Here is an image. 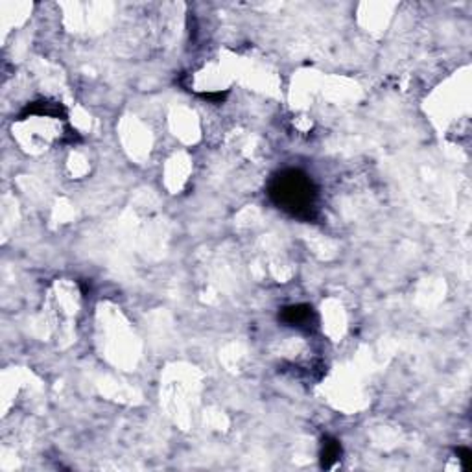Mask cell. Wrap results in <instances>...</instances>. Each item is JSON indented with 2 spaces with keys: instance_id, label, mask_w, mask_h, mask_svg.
Listing matches in <instances>:
<instances>
[{
  "instance_id": "cell-1",
  "label": "cell",
  "mask_w": 472,
  "mask_h": 472,
  "mask_svg": "<svg viewBox=\"0 0 472 472\" xmlns=\"http://www.w3.org/2000/svg\"><path fill=\"white\" fill-rule=\"evenodd\" d=\"M268 197L277 209L303 221L316 220L319 190L308 174L297 168L277 172L268 183Z\"/></svg>"
},
{
  "instance_id": "cell-2",
  "label": "cell",
  "mask_w": 472,
  "mask_h": 472,
  "mask_svg": "<svg viewBox=\"0 0 472 472\" xmlns=\"http://www.w3.org/2000/svg\"><path fill=\"white\" fill-rule=\"evenodd\" d=\"M281 319L286 327L301 328V331H314L317 327V314L310 305H290L279 312Z\"/></svg>"
},
{
  "instance_id": "cell-3",
  "label": "cell",
  "mask_w": 472,
  "mask_h": 472,
  "mask_svg": "<svg viewBox=\"0 0 472 472\" xmlns=\"http://www.w3.org/2000/svg\"><path fill=\"white\" fill-rule=\"evenodd\" d=\"M32 115L39 116H54V118H61V120H67V109L63 104L60 102H50V100H37L32 102L28 106L22 109V113L19 115L20 120H25Z\"/></svg>"
},
{
  "instance_id": "cell-4",
  "label": "cell",
  "mask_w": 472,
  "mask_h": 472,
  "mask_svg": "<svg viewBox=\"0 0 472 472\" xmlns=\"http://www.w3.org/2000/svg\"><path fill=\"white\" fill-rule=\"evenodd\" d=\"M342 443L336 437L325 436L321 441V468L334 467V463L342 459Z\"/></svg>"
},
{
  "instance_id": "cell-5",
  "label": "cell",
  "mask_w": 472,
  "mask_h": 472,
  "mask_svg": "<svg viewBox=\"0 0 472 472\" xmlns=\"http://www.w3.org/2000/svg\"><path fill=\"white\" fill-rule=\"evenodd\" d=\"M456 454H457V459H459V463H461V467L465 468V471H468V468H471V461H472L471 450H468V448L459 447L456 450Z\"/></svg>"
},
{
  "instance_id": "cell-6",
  "label": "cell",
  "mask_w": 472,
  "mask_h": 472,
  "mask_svg": "<svg viewBox=\"0 0 472 472\" xmlns=\"http://www.w3.org/2000/svg\"><path fill=\"white\" fill-rule=\"evenodd\" d=\"M201 98L207 102H212V104H221V102L227 98V91L225 92H201Z\"/></svg>"
}]
</instances>
